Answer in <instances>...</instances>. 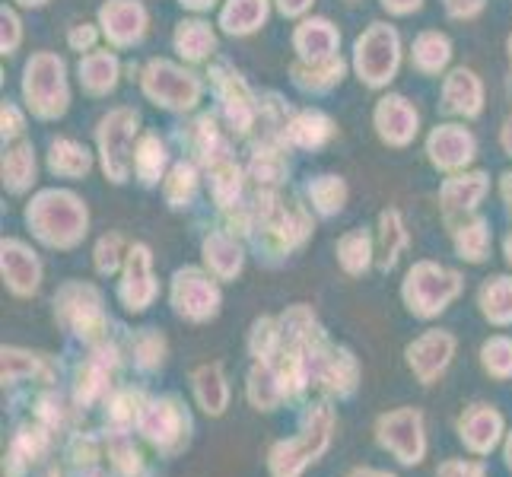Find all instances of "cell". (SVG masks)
<instances>
[{"label":"cell","instance_id":"1","mask_svg":"<svg viewBox=\"0 0 512 477\" xmlns=\"http://www.w3.org/2000/svg\"><path fill=\"white\" fill-rule=\"evenodd\" d=\"M328 430H331V414L328 411H315L309 430L290 439V443H277L271 452V471L277 477H296L309 462H315V455L325 452L328 446Z\"/></svg>","mask_w":512,"mask_h":477},{"label":"cell","instance_id":"2","mask_svg":"<svg viewBox=\"0 0 512 477\" xmlns=\"http://www.w3.org/2000/svg\"><path fill=\"white\" fill-rule=\"evenodd\" d=\"M382 449L395 452L398 462L417 465L423 455V420L417 411H395L379 420Z\"/></svg>","mask_w":512,"mask_h":477},{"label":"cell","instance_id":"3","mask_svg":"<svg viewBox=\"0 0 512 477\" xmlns=\"http://www.w3.org/2000/svg\"><path fill=\"white\" fill-rule=\"evenodd\" d=\"M500 427H503L500 414L484 408V404L471 408L462 420H458V430H462V443H468V449H474V452H490L493 446H497Z\"/></svg>","mask_w":512,"mask_h":477},{"label":"cell","instance_id":"4","mask_svg":"<svg viewBox=\"0 0 512 477\" xmlns=\"http://www.w3.org/2000/svg\"><path fill=\"white\" fill-rule=\"evenodd\" d=\"M140 430H144L153 439V443L169 446L172 439L182 436V411L175 408L172 401L150 404V408L140 414Z\"/></svg>","mask_w":512,"mask_h":477},{"label":"cell","instance_id":"5","mask_svg":"<svg viewBox=\"0 0 512 477\" xmlns=\"http://www.w3.org/2000/svg\"><path fill=\"white\" fill-rule=\"evenodd\" d=\"M194 388H198V401L204 404L207 414H223L226 411V385L217 366H204L194 376Z\"/></svg>","mask_w":512,"mask_h":477},{"label":"cell","instance_id":"6","mask_svg":"<svg viewBox=\"0 0 512 477\" xmlns=\"http://www.w3.org/2000/svg\"><path fill=\"white\" fill-rule=\"evenodd\" d=\"M439 477H484V468L478 462H446Z\"/></svg>","mask_w":512,"mask_h":477},{"label":"cell","instance_id":"7","mask_svg":"<svg viewBox=\"0 0 512 477\" xmlns=\"http://www.w3.org/2000/svg\"><path fill=\"white\" fill-rule=\"evenodd\" d=\"M350 477H392V474H382V471H353Z\"/></svg>","mask_w":512,"mask_h":477},{"label":"cell","instance_id":"8","mask_svg":"<svg viewBox=\"0 0 512 477\" xmlns=\"http://www.w3.org/2000/svg\"><path fill=\"white\" fill-rule=\"evenodd\" d=\"M509 468H512V443H509Z\"/></svg>","mask_w":512,"mask_h":477},{"label":"cell","instance_id":"9","mask_svg":"<svg viewBox=\"0 0 512 477\" xmlns=\"http://www.w3.org/2000/svg\"><path fill=\"white\" fill-rule=\"evenodd\" d=\"M93 477H105V474H93Z\"/></svg>","mask_w":512,"mask_h":477}]
</instances>
